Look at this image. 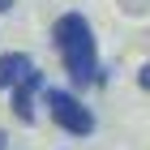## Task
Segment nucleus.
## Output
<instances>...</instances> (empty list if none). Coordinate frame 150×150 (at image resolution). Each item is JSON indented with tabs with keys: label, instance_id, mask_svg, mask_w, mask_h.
Returning a JSON list of instances; mask_svg holds the SVG:
<instances>
[{
	"label": "nucleus",
	"instance_id": "3",
	"mask_svg": "<svg viewBox=\"0 0 150 150\" xmlns=\"http://www.w3.org/2000/svg\"><path fill=\"white\" fill-rule=\"evenodd\" d=\"M39 86H43V77H39V69H35V64H30V69H26L22 77L9 86V90H13V112H17V120H22V125H30V120H35V107H30V99H35V90H39Z\"/></svg>",
	"mask_w": 150,
	"mask_h": 150
},
{
	"label": "nucleus",
	"instance_id": "5",
	"mask_svg": "<svg viewBox=\"0 0 150 150\" xmlns=\"http://www.w3.org/2000/svg\"><path fill=\"white\" fill-rule=\"evenodd\" d=\"M4 146H9V137H4V129H0V150H4Z\"/></svg>",
	"mask_w": 150,
	"mask_h": 150
},
{
	"label": "nucleus",
	"instance_id": "6",
	"mask_svg": "<svg viewBox=\"0 0 150 150\" xmlns=\"http://www.w3.org/2000/svg\"><path fill=\"white\" fill-rule=\"evenodd\" d=\"M9 4H13V0H0V13H4V9H9Z\"/></svg>",
	"mask_w": 150,
	"mask_h": 150
},
{
	"label": "nucleus",
	"instance_id": "2",
	"mask_svg": "<svg viewBox=\"0 0 150 150\" xmlns=\"http://www.w3.org/2000/svg\"><path fill=\"white\" fill-rule=\"evenodd\" d=\"M47 112H52V120H56L64 133H73V137H86L94 129V116L86 112L69 90H47Z\"/></svg>",
	"mask_w": 150,
	"mask_h": 150
},
{
	"label": "nucleus",
	"instance_id": "1",
	"mask_svg": "<svg viewBox=\"0 0 150 150\" xmlns=\"http://www.w3.org/2000/svg\"><path fill=\"white\" fill-rule=\"evenodd\" d=\"M52 39H56V52L64 60V73H69L77 86H90L99 81V52H94V30L81 13H64L52 26Z\"/></svg>",
	"mask_w": 150,
	"mask_h": 150
},
{
	"label": "nucleus",
	"instance_id": "4",
	"mask_svg": "<svg viewBox=\"0 0 150 150\" xmlns=\"http://www.w3.org/2000/svg\"><path fill=\"white\" fill-rule=\"evenodd\" d=\"M26 69H30V56H22V52H9V56H0V90H9V86L22 77Z\"/></svg>",
	"mask_w": 150,
	"mask_h": 150
}]
</instances>
